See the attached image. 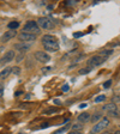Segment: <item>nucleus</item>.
Wrapping results in <instances>:
<instances>
[{
  "label": "nucleus",
  "mask_w": 120,
  "mask_h": 134,
  "mask_svg": "<svg viewBox=\"0 0 120 134\" xmlns=\"http://www.w3.org/2000/svg\"><path fill=\"white\" fill-rule=\"evenodd\" d=\"M106 100V96L105 95H100L97 97H95V103H101V102H103Z\"/></svg>",
  "instance_id": "obj_18"
},
{
  "label": "nucleus",
  "mask_w": 120,
  "mask_h": 134,
  "mask_svg": "<svg viewBox=\"0 0 120 134\" xmlns=\"http://www.w3.org/2000/svg\"><path fill=\"white\" fill-rule=\"evenodd\" d=\"M85 107H87V103H82L81 105H79V108H81V109H83V108H85Z\"/></svg>",
  "instance_id": "obj_33"
},
{
  "label": "nucleus",
  "mask_w": 120,
  "mask_h": 134,
  "mask_svg": "<svg viewBox=\"0 0 120 134\" xmlns=\"http://www.w3.org/2000/svg\"><path fill=\"white\" fill-rule=\"evenodd\" d=\"M70 127H71V126H70V125H67V126H65V127H62V128L58 129V131H56V132H55V133H54V134H61V133H65V132H66V131H67V129L70 128Z\"/></svg>",
  "instance_id": "obj_17"
},
{
  "label": "nucleus",
  "mask_w": 120,
  "mask_h": 134,
  "mask_svg": "<svg viewBox=\"0 0 120 134\" xmlns=\"http://www.w3.org/2000/svg\"><path fill=\"white\" fill-rule=\"evenodd\" d=\"M47 126H49V125H48V123H43V125L41 126V128H46V127H47Z\"/></svg>",
  "instance_id": "obj_35"
},
{
  "label": "nucleus",
  "mask_w": 120,
  "mask_h": 134,
  "mask_svg": "<svg viewBox=\"0 0 120 134\" xmlns=\"http://www.w3.org/2000/svg\"><path fill=\"white\" fill-rule=\"evenodd\" d=\"M49 70H50V67H43L42 71H43V72H47V71H49Z\"/></svg>",
  "instance_id": "obj_34"
},
{
  "label": "nucleus",
  "mask_w": 120,
  "mask_h": 134,
  "mask_svg": "<svg viewBox=\"0 0 120 134\" xmlns=\"http://www.w3.org/2000/svg\"><path fill=\"white\" fill-rule=\"evenodd\" d=\"M109 134H120V131H115V132H113V133H109Z\"/></svg>",
  "instance_id": "obj_36"
},
{
  "label": "nucleus",
  "mask_w": 120,
  "mask_h": 134,
  "mask_svg": "<svg viewBox=\"0 0 120 134\" xmlns=\"http://www.w3.org/2000/svg\"><path fill=\"white\" fill-rule=\"evenodd\" d=\"M112 54V50H103V52H101L100 55L101 56H105V58H107L108 55H111Z\"/></svg>",
  "instance_id": "obj_23"
},
{
  "label": "nucleus",
  "mask_w": 120,
  "mask_h": 134,
  "mask_svg": "<svg viewBox=\"0 0 120 134\" xmlns=\"http://www.w3.org/2000/svg\"><path fill=\"white\" fill-rule=\"evenodd\" d=\"M20 95H23V91H17L16 93H14V96H16V97H17V96H20Z\"/></svg>",
  "instance_id": "obj_32"
},
{
  "label": "nucleus",
  "mask_w": 120,
  "mask_h": 134,
  "mask_svg": "<svg viewBox=\"0 0 120 134\" xmlns=\"http://www.w3.org/2000/svg\"><path fill=\"white\" fill-rule=\"evenodd\" d=\"M111 85H112V80H107L106 83L103 84V87H105V89H108Z\"/></svg>",
  "instance_id": "obj_24"
},
{
  "label": "nucleus",
  "mask_w": 120,
  "mask_h": 134,
  "mask_svg": "<svg viewBox=\"0 0 120 134\" xmlns=\"http://www.w3.org/2000/svg\"><path fill=\"white\" fill-rule=\"evenodd\" d=\"M14 49H17L19 53H25L27 50L30 49V44L29 43H24V42H18L16 44L13 46Z\"/></svg>",
  "instance_id": "obj_9"
},
{
  "label": "nucleus",
  "mask_w": 120,
  "mask_h": 134,
  "mask_svg": "<svg viewBox=\"0 0 120 134\" xmlns=\"http://www.w3.org/2000/svg\"><path fill=\"white\" fill-rule=\"evenodd\" d=\"M4 96V86L3 85H0V98Z\"/></svg>",
  "instance_id": "obj_27"
},
{
  "label": "nucleus",
  "mask_w": 120,
  "mask_h": 134,
  "mask_svg": "<svg viewBox=\"0 0 120 134\" xmlns=\"http://www.w3.org/2000/svg\"><path fill=\"white\" fill-rule=\"evenodd\" d=\"M91 70H92L91 67L88 66V67H85V68H81V70L78 71V73H79V74H88V73H89Z\"/></svg>",
  "instance_id": "obj_15"
},
{
  "label": "nucleus",
  "mask_w": 120,
  "mask_h": 134,
  "mask_svg": "<svg viewBox=\"0 0 120 134\" xmlns=\"http://www.w3.org/2000/svg\"><path fill=\"white\" fill-rule=\"evenodd\" d=\"M115 102H120V96H114L113 97V103H115Z\"/></svg>",
  "instance_id": "obj_26"
},
{
  "label": "nucleus",
  "mask_w": 120,
  "mask_h": 134,
  "mask_svg": "<svg viewBox=\"0 0 120 134\" xmlns=\"http://www.w3.org/2000/svg\"><path fill=\"white\" fill-rule=\"evenodd\" d=\"M54 111H56V109H50V110H46V114H50V113H54Z\"/></svg>",
  "instance_id": "obj_31"
},
{
  "label": "nucleus",
  "mask_w": 120,
  "mask_h": 134,
  "mask_svg": "<svg viewBox=\"0 0 120 134\" xmlns=\"http://www.w3.org/2000/svg\"><path fill=\"white\" fill-rule=\"evenodd\" d=\"M108 125H109V119H108V117H102V119H101L98 122H96V125L91 128L90 134H98V133H101L103 129H106L107 127H108Z\"/></svg>",
  "instance_id": "obj_2"
},
{
  "label": "nucleus",
  "mask_w": 120,
  "mask_h": 134,
  "mask_svg": "<svg viewBox=\"0 0 120 134\" xmlns=\"http://www.w3.org/2000/svg\"><path fill=\"white\" fill-rule=\"evenodd\" d=\"M90 119H91V117H90V114H88V113H82V114L79 115L78 117H77L78 122H81V123H85V122H88V121H89Z\"/></svg>",
  "instance_id": "obj_12"
},
{
  "label": "nucleus",
  "mask_w": 120,
  "mask_h": 134,
  "mask_svg": "<svg viewBox=\"0 0 120 134\" xmlns=\"http://www.w3.org/2000/svg\"><path fill=\"white\" fill-rule=\"evenodd\" d=\"M17 36V31L16 30H7L5 34H4L3 36H1V42H7L10 41V40H12L13 37Z\"/></svg>",
  "instance_id": "obj_10"
},
{
  "label": "nucleus",
  "mask_w": 120,
  "mask_h": 134,
  "mask_svg": "<svg viewBox=\"0 0 120 134\" xmlns=\"http://www.w3.org/2000/svg\"><path fill=\"white\" fill-rule=\"evenodd\" d=\"M37 35L35 34H29V32H20L18 35V40L19 42H24V43H29V42H34L36 41Z\"/></svg>",
  "instance_id": "obj_6"
},
{
  "label": "nucleus",
  "mask_w": 120,
  "mask_h": 134,
  "mask_svg": "<svg viewBox=\"0 0 120 134\" xmlns=\"http://www.w3.org/2000/svg\"><path fill=\"white\" fill-rule=\"evenodd\" d=\"M67 134H82V132H79V131H71V132H69Z\"/></svg>",
  "instance_id": "obj_30"
},
{
  "label": "nucleus",
  "mask_w": 120,
  "mask_h": 134,
  "mask_svg": "<svg viewBox=\"0 0 120 134\" xmlns=\"http://www.w3.org/2000/svg\"><path fill=\"white\" fill-rule=\"evenodd\" d=\"M34 56H35V59H36L39 62H41V64H47L48 61L50 60V56L48 53H46V52H42V50H37V52H35V54H34Z\"/></svg>",
  "instance_id": "obj_7"
},
{
  "label": "nucleus",
  "mask_w": 120,
  "mask_h": 134,
  "mask_svg": "<svg viewBox=\"0 0 120 134\" xmlns=\"http://www.w3.org/2000/svg\"><path fill=\"white\" fill-rule=\"evenodd\" d=\"M71 128H72V131H82V128H83V126L81 125V123H75V125L71 126Z\"/></svg>",
  "instance_id": "obj_16"
},
{
  "label": "nucleus",
  "mask_w": 120,
  "mask_h": 134,
  "mask_svg": "<svg viewBox=\"0 0 120 134\" xmlns=\"http://www.w3.org/2000/svg\"><path fill=\"white\" fill-rule=\"evenodd\" d=\"M3 50H4V47H3V46H0V53H1Z\"/></svg>",
  "instance_id": "obj_38"
},
{
  "label": "nucleus",
  "mask_w": 120,
  "mask_h": 134,
  "mask_svg": "<svg viewBox=\"0 0 120 134\" xmlns=\"http://www.w3.org/2000/svg\"><path fill=\"white\" fill-rule=\"evenodd\" d=\"M75 4H77V1H75V0H70V1H66V5H75Z\"/></svg>",
  "instance_id": "obj_28"
},
{
  "label": "nucleus",
  "mask_w": 120,
  "mask_h": 134,
  "mask_svg": "<svg viewBox=\"0 0 120 134\" xmlns=\"http://www.w3.org/2000/svg\"><path fill=\"white\" fill-rule=\"evenodd\" d=\"M54 103H55V104H60V102H59L58 99H55V100H54Z\"/></svg>",
  "instance_id": "obj_37"
},
{
  "label": "nucleus",
  "mask_w": 120,
  "mask_h": 134,
  "mask_svg": "<svg viewBox=\"0 0 120 134\" xmlns=\"http://www.w3.org/2000/svg\"><path fill=\"white\" fill-rule=\"evenodd\" d=\"M102 110L106 113H112V111H115V110H118V107H117V103H107L106 105L102 108Z\"/></svg>",
  "instance_id": "obj_11"
},
{
  "label": "nucleus",
  "mask_w": 120,
  "mask_h": 134,
  "mask_svg": "<svg viewBox=\"0 0 120 134\" xmlns=\"http://www.w3.org/2000/svg\"><path fill=\"white\" fill-rule=\"evenodd\" d=\"M42 44L47 52L49 53H54L56 50H59V42L58 38L53 35H43L42 36Z\"/></svg>",
  "instance_id": "obj_1"
},
{
  "label": "nucleus",
  "mask_w": 120,
  "mask_h": 134,
  "mask_svg": "<svg viewBox=\"0 0 120 134\" xmlns=\"http://www.w3.org/2000/svg\"><path fill=\"white\" fill-rule=\"evenodd\" d=\"M12 73H13V74H19L20 73V68L18 66H14V67H12Z\"/></svg>",
  "instance_id": "obj_22"
},
{
  "label": "nucleus",
  "mask_w": 120,
  "mask_h": 134,
  "mask_svg": "<svg viewBox=\"0 0 120 134\" xmlns=\"http://www.w3.org/2000/svg\"><path fill=\"white\" fill-rule=\"evenodd\" d=\"M106 59L105 56H101V55H95L92 56V58H90L89 60H88V66L89 67H97L100 66V65H102L105 61H106Z\"/></svg>",
  "instance_id": "obj_5"
},
{
  "label": "nucleus",
  "mask_w": 120,
  "mask_h": 134,
  "mask_svg": "<svg viewBox=\"0 0 120 134\" xmlns=\"http://www.w3.org/2000/svg\"><path fill=\"white\" fill-rule=\"evenodd\" d=\"M101 119H102V117H101V114H98V113H97V114H95V115H94V116H92L91 119H90V120H91L92 122H96V121H97V122H98V121H100Z\"/></svg>",
  "instance_id": "obj_20"
},
{
  "label": "nucleus",
  "mask_w": 120,
  "mask_h": 134,
  "mask_svg": "<svg viewBox=\"0 0 120 134\" xmlns=\"http://www.w3.org/2000/svg\"><path fill=\"white\" fill-rule=\"evenodd\" d=\"M16 59V54H14V50H7L5 54L3 55V58L0 59V65H5L8 64L10 61Z\"/></svg>",
  "instance_id": "obj_8"
},
{
  "label": "nucleus",
  "mask_w": 120,
  "mask_h": 134,
  "mask_svg": "<svg viewBox=\"0 0 120 134\" xmlns=\"http://www.w3.org/2000/svg\"><path fill=\"white\" fill-rule=\"evenodd\" d=\"M12 73V67H6L0 72V79H6Z\"/></svg>",
  "instance_id": "obj_13"
},
{
  "label": "nucleus",
  "mask_w": 120,
  "mask_h": 134,
  "mask_svg": "<svg viewBox=\"0 0 120 134\" xmlns=\"http://www.w3.org/2000/svg\"><path fill=\"white\" fill-rule=\"evenodd\" d=\"M8 30H16V29L19 28V22H10L7 24Z\"/></svg>",
  "instance_id": "obj_14"
},
{
  "label": "nucleus",
  "mask_w": 120,
  "mask_h": 134,
  "mask_svg": "<svg viewBox=\"0 0 120 134\" xmlns=\"http://www.w3.org/2000/svg\"><path fill=\"white\" fill-rule=\"evenodd\" d=\"M82 35H83L82 32H75V34H73V37H75V38H77V37H81Z\"/></svg>",
  "instance_id": "obj_29"
},
{
  "label": "nucleus",
  "mask_w": 120,
  "mask_h": 134,
  "mask_svg": "<svg viewBox=\"0 0 120 134\" xmlns=\"http://www.w3.org/2000/svg\"><path fill=\"white\" fill-rule=\"evenodd\" d=\"M39 26L43 30H50V29L54 28V23L52 19H49L48 17H40L39 19L36 20Z\"/></svg>",
  "instance_id": "obj_4"
},
{
  "label": "nucleus",
  "mask_w": 120,
  "mask_h": 134,
  "mask_svg": "<svg viewBox=\"0 0 120 134\" xmlns=\"http://www.w3.org/2000/svg\"><path fill=\"white\" fill-rule=\"evenodd\" d=\"M24 55H25V53H19V54H18V55L16 56V59H14V60H16L17 62L22 61V60H23V58H24Z\"/></svg>",
  "instance_id": "obj_21"
},
{
  "label": "nucleus",
  "mask_w": 120,
  "mask_h": 134,
  "mask_svg": "<svg viewBox=\"0 0 120 134\" xmlns=\"http://www.w3.org/2000/svg\"><path fill=\"white\" fill-rule=\"evenodd\" d=\"M69 90H70V86H69L67 84L62 85V87H61V91H62V92H66V91H69Z\"/></svg>",
  "instance_id": "obj_25"
},
{
  "label": "nucleus",
  "mask_w": 120,
  "mask_h": 134,
  "mask_svg": "<svg viewBox=\"0 0 120 134\" xmlns=\"http://www.w3.org/2000/svg\"><path fill=\"white\" fill-rule=\"evenodd\" d=\"M40 26L39 24H37L36 20H29V22H27L24 24V26H23V32H29V34H35V35H37V34H40Z\"/></svg>",
  "instance_id": "obj_3"
},
{
  "label": "nucleus",
  "mask_w": 120,
  "mask_h": 134,
  "mask_svg": "<svg viewBox=\"0 0 120 134\" xmlns=\"http://www.w3.org/2000/svg\"><path fill=\"white\" fill-rule=\"evenodd\" d=\"M109 116H113V117H118V119H120V110L118 109V110H115V111H112V113H108Z\"/></svg>",
  "instance_id": "obj_19"
}]
</instances>
